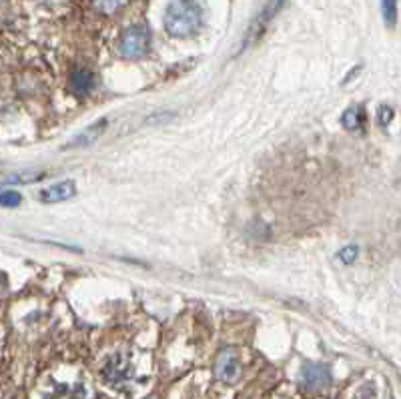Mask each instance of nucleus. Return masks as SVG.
I'll return each mask as SVG.
<instances>
[{"label":"nucleus","instance_id":"obj_4","mask_svg":"<svg viewBox=\"0 0 401 399\" xmlns=\"http://www.w3.org/2000/svg\"><path fill=\"white\" fill-rule=\"evenodd\" d=\"M239 373H241V363H239L237 353L233 349H223L215 363V375L225 383H233L239 378Z\"/></svg>","mask_w":401,"mask_h":399},{"label":"nucleus","instance_id":"obj_11","mask_svg":"<svg viewBox=\"0 0 401 399\" xmlns=\"http://www.w3.org/2000/svg\"><path fill=\"white\" fill-rule=\"evenodd\" d=\"M383 21L387 26H395V22H397V0H383Z\"/></svg>","mask_w":401,"mask_h":399},{"label":"nucleus","instance_id":"obj_9","mask_svg":"<svg viewBox=\"0 0 401 399\" xmlns=\"http://www.w3.org/2000/svg\"><path fill=\"white\" fill-rule=\"evenodd\" d=\"M95 84V76L91 71H76L73 74V86L78 93H88Z\"/></svg>","mask_w":401,"mask_h":399},{"label":"nucleus","instance_id":"obj_15","mask_svg":"<svg viewBox=\"0 0 401 399\" xmlns=\"http://www.w3.org/2000/svg\"><path fill=\"white\" fill-rule=\"evenodd\" d=\"M391 118H393V108L387 105L380 106V111H377V123L385 126V125H390Z\"/></svg>","mask_w":401,"mask_h":399},{"label":"nucleus","instance_id":"obj_6","mask_svg":"<svg viewBox=\"0 0 401 399\" xmlns=\"http://www.w3.org/2000/svg\"><path fill=\"white\" fill-rule=\"evenodd\" d=\"M74 195H76V185L73 181H63V183H56L53 187H46L44 191H41V201L46 205H53V203L73 199Z\"/></svg>","mask_w":401,"mask_h":399},{"label":"nucleus","instance_id":"obj_1","mask_svg":"<svg viewBox=\"0 0 401 399\" xmlns=\"http://www.w3.org/2000/svg\"><path fill=\"white\" fill-rule=\"evenodd\" d=\"M203 26V9L195 0H173L165 11V29L175 39H189Z\"/></svg>","mask_w":401,"mask_h":399},{"label":"nucleus","instance_id":"obj_3","mask_svg":"<svg viewBox=\"0 0 401 399\" xmlns=\"http://www.w3.org/2000/svg\"><path fill=\"white\" fill-rule=\"evenodd\" d=\"M331 383V369L323 363H307L299 373V385L307 393H317L329 388Z\"/></svg>","mask_w":401,"mask_h":399},{"label":"nucleus","instance_id":"obj_10","mask_svg":"<svg viewBox=\"0 0 401 399\" xmlns=\"http://www.w3.org/2000/svg\"><path fill=\"white\" fill-rule=\"evenodd\" d=\"M95 9L103 14H115V12L123 11L128 4V0H93Z\"/></svg>","mask_w":401,"mask_h":399},{"label":"nucleus","instance_id":"obj_7","mask_svg":"<svg viewBox=\"0 0 401 399\" xmlns=\"http://www.w3.org/2000/svg\"><path fill=\"white\" fill-rule=\"evenodd\" d=\"M127 375H128V363L125 358L116 355V358H113L108 363H106L105 379L108 383H118V381L127 379Z\"/></svg>","mask_w":401,"mask_h":399},{"label":"nucleus","instance_id":"obj_2","mask_svg":"<svg viewBox=\"0 0 401 399\" xmlns=\"http://www.w3.org/2000/svg\"><path fill=\"white\" fill-rule=\"evenodd\" d=\"M148 49H151V31L143 24H135L127 29L118 42V51L125 59H141L148 53Z\"/></svg>","mask_w":401,"mask_h":399},{"label":"nucleus","instance_id":"obj_8","mask_svg":"<svg viewBox=\"0 0 401 399\" xmlns=\"http://www.w3.org/2000/svg\"><path fill=\"white\" fill-rule=\"evenodd\" d=\"M365 123V113H363V108L361 106H349L347 111L341 115V125L343 128H347V131H359L361 126Z\"/></svg>","mask_w":401,"mask_h":399},{"label":"nucleus","instance_id":"obj_16","mask_svg":"<svg viewBox=\"0 0 401 399\" xmlns=\"http://www.w3.org/2000/svg\"><path fill=\"white\" fill-rule=\"evenodd\" d=\"M173 116H175V113H158V115L148 116L145 123H147V125H153L155 121H158V123H167V121H171ZM158 123H157V125H158Z\"/></svg>","mask_w":401,"mask_h":399},{"label":"nucleus","instance_id":"obj_13","mask_svg":"<svg viewBox=\"0 0 401 399\" xmlns=\"http://www.w3.org/2000/svg\"><path fill=\"white\" fill-rule=\"evenodd\" d=\"M359 257V247L357 245H347V247H343L341 251H339V259L343 265H351V263L357 261Z\"/></svg>","mask_w":401,"mask_h":399},{"label":"nucleus","instance_id":"obj_12","mask_svg":"<svg viewBox=\"0 0 401 399\" xmlns=\"http://www.w3.org/2000/svg\"><path fill=\"white\" fill-rule=\"evenodd\" d=\"M22 203V195L19 191H2L0 193V207H19Z\"/></svg>","mask_w":401,"mask_h":399},{"label":"nucleus","instance_id":"obj_5","mask_svg":"<svg viewBox=\"0 0 401 399\" xmlns=\"http://www.w3.org/2000/svg\"><path fill=\"white\" fill-rule=\"evenodd\" d=\"M106 126H108V121H106V118L96 121L95 125L86 126L83 133H78V135H76L71 143H66L63 148H81V147H88V145H93L95 141H98V138L105 135Z\"/></svg>","mask_w":401,"mask_h":399},{"label":"nucleus","instance_id":"obj_14","mask_svg":"<svg viewBox=\"0 0 401 399\" xmlns=\"http://www.w3.org/2000/svg\"><path fill=\"white\" fill-rule=\"evenodd\" d=\"M44 177V173H34V171H26V173H21V175H14L11 177V183H21V185H26V183H34V181H41Z\"/></svg>","mask_w":401,"mask_h":399}]
</instances>
